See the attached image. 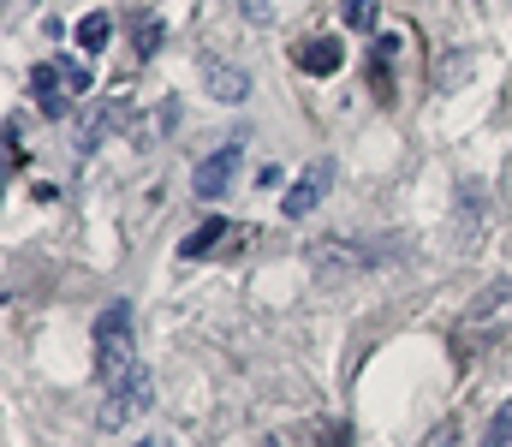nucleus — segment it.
Segmentation results:
<instances>
[{
    "instance_id": "obj_1",
    "label": "nucleus",
    "mask_w": 512,
    "mask_h": 447,
    "mask_svg": "<svg viewBox=\"0 0 512 447\" xmlns=\"http://www.w3.org/2000/svg\"><path fill=\"white\" fill-rule=\"evenodd\" d=\"M387 257H399V245H364V239H316L310 245V275L322 281V287H346V281H358L364 269H376Z\"/></svg>"
},
{
    "instance_id": "obj_2",
    "label": "nucleus",
    "mask_w": 512,
    "mask_h": 447,
    "mask_svg": "<svg viewBox=\"0 0 512 447\" xmlns=\"http://www.w3.org/2000/svg\"><path fill=\"white\" fill-rule=\"evenodd\" d=\"M90 90V72L84 66H72L66 54L60 60H36L30 66V96H36V108H42V120H66L72 114V102Z\"/></svg>"
},
{
    "instance_id": "obj_3",
    "label": "nucleus",
    "mask_w": 512,
    "mask_h": 447,
    "mask_svg": "<svg viewBox=\"0 0 512 447\" xmlns=\"http://www.w3.org/2000/svg\"><path fill=\"white\" fill-rule=\"evenodd\" d=\"M131 364H137V340H131V304H108L96 316V376L102 388L120 382Z\"/></svg>"
},
{
    "instance_id": "obj_4",
    "label": "nucleus",
    "mask_w": 512,
    "mask_h": 447,
    "mask_svg": "<svg viewBox=\"0 0 512 447\" xmlns=\"http://www.w3.org/2000/svg\"><path fill=\"white\" fill-rule=\"evenodd\" d=\"M149 400H155V376H149L143 364H131L126 376L108 382V394H102V430H126Z\"/></svg>"
},
{
    "instance_id": "obj_5",
    "label": "nucleus",
    "mask_w": 512,
    "mask_h": 447,
    "mask_svg": "<svg viewBox=\"0 0 512 447\" xmlns=\"http://www.w3.org/2000/svg\"><path fill=\"white\" fill-rule=\"evenodd\" d=\"M507 322H512V281H489L483 293L465 304L459 334H465V340H489V334H501Z\"/></svg>"
},
{
    "instance_id": "obj_6",
    "label": "nucleus",
    "mask_w": 512,
    "mask_h": 447,
    "mask_svg": "<svg viewBox=\"0 0 512 447\" xmlns=\"http://www.w3.org/2000/svg\"><path fill=\"white\" fill-rule=\"evenodd\" d=\"M239 167H245V138H233V144H221L215 155H203V161H197V173H191V191H197L203 203H215V197H227V191H233Z\"/></svg>"
},
{
    "instance_id": "obj_7",
    "label": "nucleus",
    "mask_w": 512,
    "mask_h": 447,
    "mask_svg": "<svg viewBox=\"0 0 512 447\" xmlns=\"http://www.w3.org/2000/svg\"><path fill=\"white\" fill-rule=\"evenodd\" d=\"M328 185H334V161H328V155H316V161H310V167L292 179V191H286L280 215H286V221H304V215H310V209L328 197Z\"/></svg>"
},
{
    "instance_id": "obj_8",
    "label": "nucleus",
    "mask_w": 512,
    "mask_h": 447,
    "mask_svg": "<svg viewBox=\"0 0 512 447\" xmlns=\"http://www.w3.org/2000/svg\"><path fill=\"white\" fill-rule=\"evenodd\" d=\"M126 120H131V96H126V90L102 96V102H96V108L84 114V132H78V161H84V155H90L96 144H108V138H114V132H120Z\"/></svg>"
},
{
    "instance_id": "obj_9",
    "label": "nucleus",
    "mask_w": 512,
    "mask_h": 447,
    "mask_svg": "<svg viewBox=\"0 0 512 447\" xmlns=\"http://www.w3.org/2000/svg\"><path fill=\"white\" fill-rule=\"evenodd\" d=\"M310 78H334L340 66H346V48L334 42V36H316V42H298V54H292Z\"/></svg>"
},
{
    "instance_id": "obj_10",
    "label": "nucleus",
    "mask_w": 512,
    "mask_h": 447,
    "mask_svg": "<svg viewBox=\"0 0 512 447\" xmlns=\"http://www.w3.org/2000/svg\"><path fill=\"white\" fill-rule=\"evenodd\" d=\"M203 84H209L215 102H245L251 96V78L239 66H227V60H203Z\"/></svg>"
},
{
    "instance_id": "obj_11",
    "label": "nucleus",
    "mask_w": 512,
    "mask_h": 447,
    "mask_svg": "<svg viewBox=\"0 0 512 447\" xmlns=\"http://www.w3.org/2000/svg\"><path fill=\"white\" fill-rule=\"evenodd\" d=\"M173 120H179V102L167 96V102H155V108H149V120H137V126H131V144H137V149H155V138H161V132H173Z\"/></svg>"
},
{
    "instance_id": "obj_12",
    "label": "nucleus",
    "mask_w": 512,
    "mask_h": 447,
    "mask_svg": "<svg viewBox=\"0 0 512 447\" xmlns=\"http://www.w3.org/2000/svg\"><path fill=\"white\" fill-rule=\"evenodd\" d=\"M221 239H233V221H221V215H215V221H203V227H197V233L179 245V257H185V263H197V257L221 251Z\"/></svg>"
},
{
    "instance_id": "obj_13",
    "label": "nucleus",
    "mask_w": 512,
    "mask_h": 447,
    "mask_svg": "<svg viewBox=\"0 0 512 447\" xmlns=\"http://www.w3.org/2000/svg\"><path fill=\"white\" fill-rule=\"evenodd\" d=\"M399 48H405L399 36H382V42H376V54H370V90H376L382 102H393V78H387V66H393V54H399Z\"/></svg>"
},
{
    "instance_id": "obj_14",
    "label": "nucleus",
    "mask_w": 512,
    "mask_h": 447,
    "mask_svg": "<svg viewBox=\"0 0 512 447\" xmlns=\"http://www.w3.org/2000/svg\"><path fill=\"white\" fill-rule=\"evenodd\" d=\"M108 36H114V18H108V12H90V18L78 24V48H90V54H102Z\"/></svg>"
},
{
    "instance_id": "obj_15",
    "label": "nucleus",
    "mask_w": 512,
    "mask_h": 447,
    "mask_svg": "<svg viewBox=\"0 0 512 447\" xmlns=\"http://www.w3.org/2000/svg\"><path fill=\"white\" fill-rule=\"evenodd\" d=\"M340 18H346V30H376L382 24L376 0H340Z\"/></svg>"
},
{
    "instance_id": "obj_16",
    "label": "nucleus",
    "mask_w": 512,
    "mask_h": 447,
    "mask_svg": "<svg viewBox=\"0 0 512 447\" xmlns=\"http://www.w3.org/2000/svg\"><path fill=\"white\" fill-rule=\"evenodd\" d=\"M161 48V18L155 12H137V60H149Z\"/></svg>"
},
{
    "instance_id": "obj_17",
    "label": "nucleus",
    "mask_w": 512,
    "mask_h": 447,
    "mask_svg": "<svg viewBox=\"0 0 512 447\" xmlns=\"http://www.w3.org/2000/svg\"><path fill=\"white\" fill-rule=\"evenodd\" d=\"M483 447H512V400L495 412V424H489V442Z\"/></svg>"
},
{
    "instance_id": "obj_18",
    "label": "nucleus",
    "mask_w": 512,
    "mask_h": 447,
    "mask_svg": "<svg viewBox=\"0 0 512 447\" xmlns=\"http://www.w3.org/2000/svg\"><path fill=\"white\" fill-rule=\"evenodd\" d=\"M18 161H24V144H18V120H6V179H18Z\"/></svg>"
},
{
    "instance_id": "obj_19",
    "label": "nucleus",
    "mask_w": 512,
    "mask_h": 447,
    "mask_svg": "<svg viewBox=\"0 0 512 447\" xmlns=\"http://www.w3.org/2000/svg\"><path fill=\"white\" fill-rule=\"evenodd\" d=\"M239 12H245L251 24H268V18H274V6H268V0H239Z\"/></svg>"
},
{
    "instance_id": "obj_20",
    "label": "nucleus",
    "mask_w": 512,
    "mask_h": 447,
    "mask_svg": "<svg viewBox=\"0 0 512 447\" xmlns=\"http://www.w3.org/2000/svg\"><path fill=\"white\" fill-rule=\"evenodd\" d=\"M24 6H30V0H24ZM6 12H18V0H6Z\"/></svg>"
},
{
    "instance_id": "obj_21",
    "label": "nucleus",
    "mask_w": 512,
    "mask_h": 447,
    "mask_svg": "<svg viewBox=\"0 0 512 447\" xmlns=\"http://www.w3.org/2000/svg\"><path fill=\"white\" fill-rule=\"evenodd\" d=\"M262 447H280V442H274V436H268V442H262Z\"/></svg>"
},
{
    "instance_id": "obj_22",
    "label": "nucleus",
    "mask_w": 512,
    "mask_h": 447,
    "mask_svg": "<svg viewBox=\"0 0 512 447\" xmlns=\"http://www.w3.org/2000/svg\"><path fill=\"white\" fill-rule=\"evenodd\" d=\"M137 447H155V442H137Z\"/></svg>"
}]
</instances>
